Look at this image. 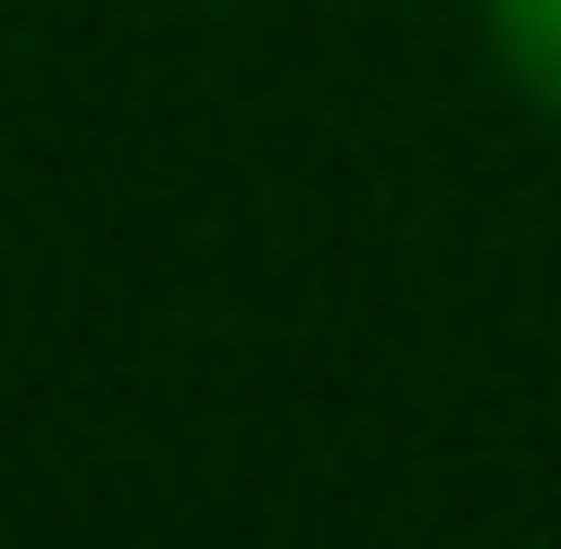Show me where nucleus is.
Here are the masks:
<instances>
[{"label":"nucleus","instance_id":"f257e3e1","mask_svg":"<svg viewBox=\"0 0 561 549\" xmlns=\"http://www.w3.org/2000/svg\"><path fill=\"white\" fill-rule=\"evenodd\" d=\"M486 50H500V76L561 125V0H486Z\"/></svg>","mask_w":561,"mask_h":549}]
</instances>
